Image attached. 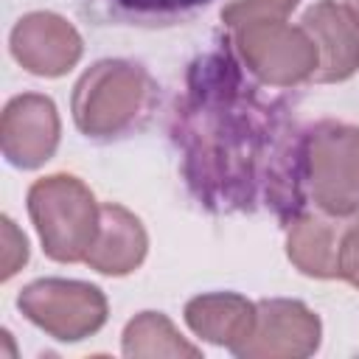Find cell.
Listing matches in <instances>:
<instances>
[{
  "instance_id": "10",
  "label": "cell",
  "mask_w": 359,
  "mask_h": 359,
  "mask_svg": "<svg viewBox=\"0 0 359 359\" xmlns=\"http://www.w3.org/2000/svg\"><path fill=\"white\" fill-rule=\"evenodd\" d=\"M300 25L320 50V65L314 70L317 84H337L359 70V20L345 3L317 0L306 8Z\"/></svg>"
},
{
  "instance_id": "15",
  "label": "cell",
  "mask_w": 359,
  "mask_h": 359,
  "mask_svg": "<svg viewBox=\"0 0 359 359\" xmlns=\"http://www.w3.org/2000/svg\"><path fill=\"white\" fill-rule=\"evenodd\" d=\"M121 351L129 359H199L202 348L188 342L177 325L163 311H140L135 314L123 334H121Z\"/></svg>"
},
{
  "instance_id": "5",
  "label": "cell",
  "mask_w": 359,
  "mask_h": 359,
  "mask_svg": "<svg viewBox=\"0 0 359 359\" xmlns=\"http://www.w3.org/2000/svg\"><path fill=\"white\" fill-rule=\"evenodd\" d=\"M230 45L252 79L269 87H297L314 79L320 50L303 25L258 20L233 28Z\"/></svg>"
},
{
  "instance_id": "16",
  "label": "cell",
  "mask_w": 359,
  "mask_h": 359,
  "mask_svg": "<svg viewBox=\"0 0 359 359\" xmlns=\"http://www.w3.org/2000/svg\"><path fill=\"white\" fill-rule=\"evenodd\" d=\"M297 3L300 0H233L219 11V17L227 28H238L258 20H283Z\"/></svg>"
},
{
  "instance_id": "17",
  "label": "cell",
  "mask_w": 359,
  "mask_h": 359,
  "mask_svg": "<svg viewBox=\"0 0 359 359\" xmlns=\"http://www.w3.org/2000/svg\"><path fill=\"white\" fill-rule=\"evenodd\" d=\"M0 222H3V272H0V278L8 280L28 261V238L20 233V227L11 222V216H3Z\"/></svg>"
},
{
  "instance_id": "4",
  "label": "cell",
  "mask_w": 359,
  "mask_h": 359,
  "mask_svg": "<svg viewBox=\"0 0 359 359\" xmlns=\"http://www.w3.org/2000/svg\"><path fill=\"white\" fill-rule=\"evenodd\" d=\"M25 202L42 250L50 261L79 264L87 258L98 236L101 205L79 177L65 171L39 177L31 182Z\"/></svg>"
},
{
  "instance_id": "14",
  "label": "cell",
  "mask_w": 359,
  "mask_h": 359,
  "mask_svg": "<svg viewBox=\"0 0 359 359\" xmlns=\"http://www.w3.org/2000/svg\"><path fill=\"white\" fill-rule=\"evenodd\" d=\"M216 0H84V14L101 25L171 28L191 22Z\"/></svg>"
},
{
  "instance_id": "12",
  "label": "cell",
  "mask_w": 359,
  "mask_h": 359,
  "mask_svg": "<svg viewBox=\"0 0 359 359\" xmlns=\"http://www.w3.org/2000/svg\"><path fill=\"white\" fill-rule=\"evenodd\" d=\"M146 252H149V236L143 222L129 208L118 202H104L98 236L84 264L101 275L123 278L146 261Z\"/></svg>"
},
{
  "instance_id": "11",
  "label": "cell",
  "mask_w": 359,
  "mask_h": 359,
  "mask_svg": "<svg viewBox=\"0 0 359 359\" xmlns=\"http://www.w3.org/2000/svg\"><path fill=\"white\" fill-rule=\"evenodd\" d=\"M353 222L328 216L323 210H303L286 224V258L309 278H339V247Z\"/></svg>"
},
{
  "instance_id": "6",
  "label": "cell",
  "mask_w": 359,
  "mask_h": 359,
  "mask_svg": "<svg viewBox=\"0 0 359 359\" xmlns=\"http://www.w3.org/2000/svg\"><path fill=\"white\" fill-rule=\"evenodd\" d=\"M17 309L28 323L59 342H81L104 328L109 306L107 294L87 280L36 278L17 294Z\"/></svg>"
},
{
  "instance_id": "8",
  "label": "cell",
  "mask_w": 359,
  "mask_h": 359,
  "mask_svg": "<svg viewBox=\"0 0 359 359\" xmlns=\"http://www.w3.org/2000/svg\"><path fill=\"white\" fill-rule=\"evenodd\" d=\"M62 137L59 109L50 95L42 93H20L8 98L0 115V149L8 165L34 171L45 165Z\"/></svg>"
},
{
  "instance_id": "1",
  "label": "cell",
  "mask_w": 359,
  "mask_h": 359,
  "mask_svg": "<svg viewBox=\"0 0 359 359\" xmlns=\"http://www.w3.org/2000/svg\"><path fill=\"white\" fill-rule=\"evenodd\" d=\"M303 132L289 101L264 93L227 42L188 65L171 109V140L194 199L213 213L266 208L283 227L306 210Z\"/></svg>"
},
{
  "instance_id": "13",
  "label": "cell",
  "mask_w": 359,
  "mask_h": 359,
  "mask_svg": "<svg viewBox=\"0 0 359 359\" xmlns=\"http://www.w3.org/2000/svg\"><path fill=\"white\" fill-rule=\"evenodd\" d=\"M255 303L238 292H205L185 303V325L205 342L236 353L255 331Z\"/></svg>"
},
{
  "instance_id": "18",
  "label": "cell",
  "mask_w": 359,
  "mask_h": 359,
  "mask_svg": "<svg viewBox=\"0 0 359 359\" xmlns=\"http://www.w3.org/2000/svg\"><path fill=\"white\" fill-rule=\"evenodd\" d=\"M339 278L359 289V222H353L345 230L342 247H339Z\"/></svg>"
},
{
  "instance_id": "9",
  "label": "cell",
  "mask_w": 359,
  "mask_h": 359,
  "mask_svg": "<svg viewBox=\"0 0 359 359\" xmlns=\"http://www.w3.org/2000/svg\"><path fill=\"white\" fill-rule=\"evenodd\" d=\"M8 48L22 70L42 79H59L79 65L84 53V39L76 25L67 22L62 14L28 11L14 22L8 34Z\"/></svg>"
},
{
  "instance_id": "7",
  "label": "cell",
  "mask_w": 359,
  "mask_h": 359,
  "mask_svg": "<svg viewBox=\"0 0 359 359\" xmlns=\"http://www.w3.org/2000/svg\"><path fill=\"white\" fill-rule=\"evenodd\" d=\"M255 331L233 353L238 359H306L320 348L323 323L303 303L289 297H264L255 303Z\"/></svg>"
},
{
  "instance_id": "19",
  "label": "cell",
  "mask_w": 359,
  "mask_h": 359,
  "mask_svg": "<svg viewBox=\"0 0 359 359\" xmlns=\"http://www.w3.org/2000/svg\"><path fill=\"white\" fill-rule=\"evenodd\" d=\"M345 6H348V8H351V14L359 20V0H345Z\"/></svg>"
},
{
  "instance_id": "2",
  "label": "cell",
  "mask_w": 359,
  "mask_h": 359,
  "mask_svg": "<svg viewBox=\"0 0 359 359\" xmlns=\"http://www.w3.org/2000/svg\"><path fill=\"white\" fill-rule=\"evenodd\" d=\"M157 84L132 59H98L90 65L70 95L76 129L95 143H112L140 129L154 107Z\"/></svg>"
},
{
  "instance_id": "3",
  "label": "cell",
  "mask_w": 359,
  "mask_h": 359,
  "mask_svg": "<svg viewBox=\"0 0 359 359\" xmlns=\"http://www.w3.org/2000/svg\"><path fill=\"white\" fill-rule=\"evenodd\" d=\"M300 188L306 208L351 219L359 213V126L320 121L303 132Z\"/></svg>"
}]
</instances>
